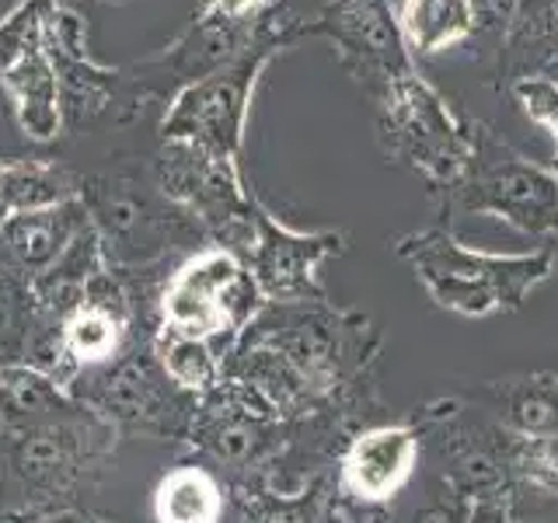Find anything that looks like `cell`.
<instances>
[{"instance_id":"6da1fadb","label":"cell","mask_w":558,"mask_h":523,"mask_svg":"<svg viewBox=\"0 0 558 523\" xmlns=\"http://www.w3.org/2000/svg\"><path fill=\"white\" fill-rule=\"evenodd\" d=\"M398 255L415 269L418 283L447 311L485 318L493 311H517L537 283L555 269V252L496 255L468 248L444 227H426L398 241Z\"/></svg>"},{"instance_id":"7a4b0ae2","label":"cell","mask_w":558,"mask_h":523,"mask_svg":"<svg viewBox=\"0 0 558 523\" xmlns=\"http://www.w3.org/2000/svg\"><path fill=\"white\" fill-rule=\"evenodd\" d=\"M374 105L380 150L395 165L423 174L433 188L453 192L475 144V122L453 112V105L418 74V66L391 77L374 95Z\"/></svg>"},{"instance_id":"3957f363","label":"cell","mask_w":558,"mask_h":523,"mask_svg":"<svg viewBox=\"0 0 558 523\" xmlns=\"http://www.w3.org/2000/svg\"><path fill=\"white\" fill-rule=\"evenodd\" d=\"M293 42L296 39L287 28H276L262 35L255 46H248L231 63L209 70L196 81H185V87L171 98L161 119L165 139H179V144H192L238 161L255 84L266 74V66Z\"/></svg>"},{"instance_id":"277c9868","label":"cell","mask_w":558,"mask_h":523,"mask_svg":"<svg viewBox=\"0 0 558 523\" xmlns=\"http://www.w3.org/2000/svg\"><path fill=\"white\" fill-rule=\"evenodd\" d=\"M453 196L471 214L499 217L523 234H558V171L527 161L485 122H475V144Z\"/></svg>"},{"instance_id":"5b68a950","label":"cell","mask_w":558,"mask_h":523,"mask_svg":"<svg viewBox=\"0 0 558 523\" xmlns=\"http://www.w3.org/2000/svg\"><path fill=\"white\" fill-rule=\"evenodd\" d=\"M304 35H322L336 49V60L366 95H377L391 77L405 74L415 60L401 39L391 0H331L301 25Z\"/></svg>"},{"instance_id":"8992f818","label":"cell","mask_w":558,"mask_h":523,"mask_svg":"<svg viewBox=\"0 0 558 523\" xmlns=\"http://www.w3.org/2000/svg\"><path fill=\"white\" fill-rule=\"evenodd\" d=\"M157 182L168 192V199L192 209L203 223L217 227L223 234L255 238L258 209L244 196L238 165L231 157H217L192 144L168 139V150L157 161Z\"/></svg>"},{"instance_id":"52a82bcc","label":"cell","mask_w":558,"mask_h":523,"mask_svg":"<svg viewBox=\"0 0 558 523\" xmlns=\"http://www.w3.org/2000/svg\"><path fill=\"white\" fill-rule=\"evenodd\" d=\"M255 279L238 266V258L223 248L203 252L174 272L165 314L174 331L182 336H209L234 318L238 307H252Z\"/></svg>"},{"instance_id":"ba28073f","label":"cell","mask_w":558,"mask_h":523,"mask_svg":"<svg viewBox=\"0 0 558 523\" xmlns=\"http://www.w3.org/2000/svg\"><path fill=\"white\" fill-rule=\"evenodd\" d=\"M43 46L60 77L63 122H87L101 112H109L122 74L101 66L92 52H87V25L74 8L60 4V0L52 4L46 17Z\"/></svg>"},{"instance_id":"9c48e42d","label":"cell","mask_w":558,"mask_h":523,"mask_svg":"<svg viewBox=\"0 0 558 523\" xmlns=\"http://www.w3.org/2000/svg\"><path fill=\"white\" fill-rule=\"evenodd\" d=\"M255 283L269 296H304L314 290V269L331 252H342V234H296L276 223L266 209L255 214V238L248 244Z\"/></svg>"},{"instance_id":"30bf717a","label":"cell","mask_w":558,"mask_h":523,"mask_svg":"<svg viewBox=\"0 0 558 523\" xmlns=\"http://www.w3.org/2000/svg\"><path fill=\"white\" fill-rule=\"evenodd\" d=\"M418 458V443L409 429L401 426H380L363 433L353 443V450L345 453V485L349 492L366 499V502H380L391 499L401 485L412 478Z\"/></svg>"},{"instance_id":"8fae6325","label":"cell","mask_w":558,"mask_h":523,"mask_svg":"<svg viewBox=\"0 0 558 523\" xmlns=\"http://www.w3.org/2000/svg\"><path fill=\"white\" fill-rule=\"evenodd\" d=\"M0 92L11 105L17 126L25 136L39 139H57L63 130V105H60V77L52 70V60L46 46L25 52L22 60H14L4 74H0Z\"/></svg>"},{"instance_id":"7c38bea8","label":"cell","mask_w":558,"mask_h":523,"mask_svg":"<svg viewBox=\"0 0 558 523\" xmlns=\"http://www.w3.org/2000/svg\"><path fill=\"white\" fill-rule=\"evenodd\" d=\"M87 227L84 206L66 199L52 209H35V214H17L0 223V244L22 269H49L60 255L74 244V238Z\"/></svg>"},{"instance_id":"4fadbf2b","label":"cell","mask_w":558,"mask_h":523,"mask_svg":"<svg viewBox=\"0 0 558 523\" xmlns=\"http://www.w3.org/2000/svg\"><path fill=\"white\" fill-rule=\"evenodd\" d=\"M558 60V0H520L513 22L499 35V77L517 84L548 74Z\"/></svg>"},{"instance_id":"5bb4252c","label":"cell","mask_w":558,"mask_h":523,"mask_svg":"<svg viewBox=\"0 0 558 523\" xmlns=\"http://www.w3.org/2000/svg\"><path fill=\"white\" fill-rule=\"evenodd\" d=\"M395 22L412 60H426L478 35L471 0H395Z\"/></svg>"},{"instance_id":"9a60e30c","label":"cell","mask_w":558,"mask_h":523,"mask_svg":"<svg viewBox=\"0 0 558 523\" xmlns=\"http://www.w3.org/2000/svg\"><path fill=\"white\" fill-rule=\"evenodd\" d=\"M92 214L98 231L116 241L119 248H144L165 231L161 209L144 192V185L122 179H95L92 182Z\"/></svg>"},{"instance_id":"2e32d148","label":"cell","mask_w":558,"mask_h":523,"mask_svg":"<svg viewBox=\"0 0 558 523\" xmlns=\"http://www.w3.org/2000/svg\"><path fill=\"white\" fill-rule=\"evenodd\" d=\"M66 199H74V188L52 161H43V157L0 161V223L17 214L52 209Z\"/></svg>"},{"instance_id":"e0dca14e","label":"cell","mask_w":558,"mask_h":523,"mask_svg":"<svg viewBox=\"0 0 558 523\" xmlns=\"http://www.w3.org/2000/svg\"><path fill=\"white\" fill-rule=\"evenodd\" d=\"M220 488L199 467H179L157 488V520L161 523H217Z\"/></svg>"},{"instance_id":"ac0fdd59","label":"cell","mask_w":558,"mask_h":523,"mask_svg":"<svg viewBox=\"0 0 558 523\" xmlns=\"http://www.w3.org/2000/svg\"><path fill=\"white\" fill-rule=\"evenodd\" d=\"M57 0H17V4L0 17V74L22 60L25 52L43 46L46 17Z\"/></svg>"},{"instance_id":"d6986e66","label":"cell","mask_w":558,"mask_h":523,"mask_svg":"<svg viewBox=\"0 0 558 523\" xmlns=\"http://www.w3.org/2000/svg\"><path fill=\"white\" fill-rule=\"evenodd\" d=\"M119 321L112 318L109 311L92 307V304H81L74 311V318L66 321V345L74 349L81 360H105L112 356L116 349V336H119Z\"/></svg>"},{"instance_id":"ffe728a7","label":"cell","mask_w":558,"mask_h":523,"mask_svg":"<svg viewBox=\"0 0 558 523\" xmlns=\"http://www.w3.org/2000/svg\"><path fill=\"white\" fill-rule=\"evenodd\" d=\"M165 366H168V374L174 380L185 384V388H206V384L214 380V374H217L214 353H209L206 339L182 336V331H174V339L168 342Z\"/></svg>"},{"instance_id":"44dd1931","label":"cell","mask_w":558,"mask_h":523,"mask_svg":"<svg viewBox=\"0 0 558 523\" xmlns=\"http://www.w3.org/2000/svg\"><path fill=\"white\" fill-rule=\"evenodd\" d=\"M510 92L523 109V115L551 133V139H555L551 168L558 171V81L548 74H537V77H523V81L510 84Z\"/></svg>"},{"instance_id":"7402d4cb","label":"cell","mask_w":558,"mask_h":523,"mask_svg":"<svg viewBox=\"0 0 558 523\" xmlns=\"http://www.w3.org/2000/svg\"><path fill=\"white\" fill-rule=\"evenodd\" d=\"M57 398L52 384L32 370H8L0 377V405H4L11 415L22 412H43L49 401Z\"/></svg>"},{"instance_id":"603a6c76","label":"cell","mask_w":558,"mask_h":523,"mask_svg":"<svg viewBox=\"0 0 558 523\" xmlns=\"http://www.w3.org/2000/svg\"><path fill=\"white\" fill-rule=\"evenodd\" d=\"M523 471L537 482L558 492V433L551 436H534L523 450Z\"/></svg>"},{"instance_id":"cb8c5ba5","label":"cell","mask_w":558,"mask_h":523,"mask_svg":"<svg viewBox=\"0 0 558 523\" xmlns=\"http://www.w3.org/2000/svg\"><path fill=\"white\" fill-rule=\"evenodd\" d=\"M279 0H199L196 14L220 17V22H255L266 11H272Z\"/></svg>"},{"instance_id":"d4e9b609","label":"cell","mask_w":558,"mask_h":523,"mask_svg":"<svg viewBox=\"0 0 558 523\" xmlns=\"http://www.w3.org/2000/svg\"><path fill=\"white\" fill-rule=\"evenodd\" d=\"M471 4H475V14H478V32L502 35L506 25L513 22L520 0H471Z\"/></svg>"},{"instance_id":"484cf974","label":"cell","mask_w":558,"mask_h":523,"mask_svg":"<svg viewBox=\"0 0 558 523\" xmlns=\"http://www.w3.org/2000/svg\"><path fill=\"white\" fill-rule=\"evenodd\" d=\"M409 523H468V510L458 499H436L423 510H415Z\"/></svg>"},{"instance_id":"4316f807","label":"cell","mask_w":558,"mask_h":523,"mask_svg":"<svg viewBox=\"0 0 558 523\" xmlns=\"http://www.w3.org/2000/svg\"><path fill=\"white\" fill-rule=\"evenodd\" d=\"M468 523H510V516H506L502 506H496V502H482L478 510L468 516Z\"/></svg>"},{"instance_id":"83f0119b","label":"cell","mask_w":558,"mask_h":523,"mask_svg":"<svg viewBox=\"0 0 558 523\" xmlns=\"http://www.w3.org/2000/svg\"><path fill=\"white\" fill-rule=\"evenodd\" d=\"M283 4H287V8L293 11V8H296V0H283ZM325 4H331V0H314V14H318V11H322ZM314 14H311V17H314Z\"/></svg>"},{"instance_id":"f1b7e54d","label":"cell","mask_w":558,"mask_h":523,"mask_svg":"<svg viewBox=\"0 0 558 523\" xmlns=\"http://www.w3.org/2000/svg\"><path fill=\"white\" fill-rule=\"evenodd\" d=\"M548 77H555V81H558V60H555V63L548 66Z\"/></svg>"},{"instance_id":"f546056e","label":"cell","mask_w":558,"mask_h":523,"mask_svg":"<svg viewBox=\"0 0 558 523\" xmlns=\"http://www.w3.org/2000/svg\"><path fill=\"white\" fill-rule=\"evenodd\" d=\"M60 4H63V0H60ZM116 4H119V0H116Z\"/></svg>"},{"instance_id":"4dcf8cb0","label":"cell","mask_w":558,"mask_h":523,"mask_svg":"<svg viewBox=\"0 0 558 523\" xmlns=\"http://www.w3.org/2000/svg\"><path fill=\"white\" fill-rule=\"evenodd\" d=\"M391 8H395V0H391Z\"/></svg>"}]
</instances>
